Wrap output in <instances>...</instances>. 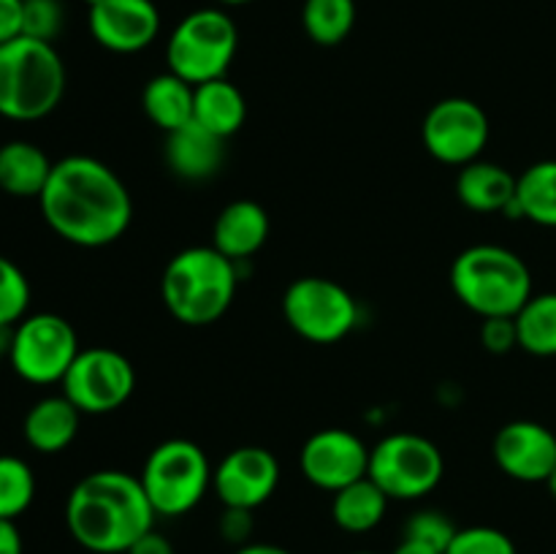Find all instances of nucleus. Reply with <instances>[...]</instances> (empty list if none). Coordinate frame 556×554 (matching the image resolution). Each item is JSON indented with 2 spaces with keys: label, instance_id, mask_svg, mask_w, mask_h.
Wrapping results in <instances>:
<instances>
[{
  "label": "nucleus",
  "instance_id": "f257e3e1",
  "mask_svg": "<svg viewBox=\"0 0 556 554\" xmlns=\"http://www.w3.org/2000/svg\"><path fill=\"white\" fill-rule=\"evenodd\" d=\"M47 226L79 248H103L128 231L134 199L112 166L90 155H68L49 174L38 196Z\"/></svg>",
  "mask_w": 556,
  "mask_h": 554
},
{
  "label": "nucleus",
  "instance_id": "f03ea898",
  "mask_svg": "<svg viewBox=\"0 0 556 554\" xmlns=\"http://www.w3.org/2000/svg\"><path fill=\"white\" fill-rule=\"evenodd\" d=\"M155 516L139 476L123 470L90 473L65 503L71 538L92 554H125L155 527Z\"/></svg>",
  "mask_w": 556,
  "mask_h": 554
},
{
  "label": "nucleus",
  "instance_id": "7ed1b4c3",
  "mask_svg": "<svg viewBox=\"0 0 556 554\" xmlns=\"http://www.w3.org/2000/svg\"><path fill=\"white\" fill-rule=\"evenodd\" d=\"M237 286V264L212 244H199L179 250L168 261L161 277V299L179 324L210 326L228 313Z\"/></svg>",
  "mask_w": 556,
  "mask_h": 554
},
{
  "label": "nucleus",
  "instance_id": "20e7f679",
  "mask_svg": "<svg viewBox=\"0 0 556 554\" xmlns=\"http://www.w3.org/2000/svg\"><path fill=\"white\" fill-rule=\"evenodd\" d=\"M65 63L54 43L20 36L0 43V117L33 123L60 106Z\"/></svg>",
  "mask_w": 556,
  "mask_h": 554
},
{
  "label": "nucleus",
  "instance_id": "39448f33",
  "mask_svg": "<svg viewBox=\"0 0 556 554\" xmlns=\"http://www.w3.org/2000/svg\"><path fill=\"white\" fill-rule=\"evenodd\" d=\"M451 288L481 318H514L532 297V275L519 253L503 244H472L451 266Z\"/></svg>",
  "mask_w": 556,
  "mask_h": 554
},
{
  "label": "nucleus",
  "instance_id": "423d86ee",
  "mask_svg": "<svg viewBox=\"0 0 556 554\" xmlns=\"http://www.w3.org/2000/svg\"><path fill=\"white\" fill-rule=\"evenodd\" d=\"M139 481L157 516H185L212 487V467L199 443L172 438L150 451Z\"/></svg>",
  "mask_w": 556,
  "mask_h": 554
},
{
  "label": "nucleus",
  "instance_id": "0eeeda50",
  "mask_svg": "<svg viewBox=\"0 0 556 554\" xmlns=\"http://www.w3.org/2000/svg\"><path fill=\"white\" fill-rule=\"evenodd\" d=\"M237 47L239 30L226 11H190L168 38V71L182 76L193 87L212 79H223L226 71L231 68V60L237 58Z\"/></svg>",
  "mask_w": 556,
  "mask_h": 554
},
{
  "label": "nucleus",
  "instance_id": "6e6552de",
  "mask_svg": "<svg viewBox=\"0 0 556 554\" xmlns=\"http://www.w3.org/2000/svg\"><path fill=\"white\" fill-rule=\"evenodd\" d=\"M282 315L302 340L334 345L345 340L358 320V304L345 286L329 277H299L282 297Z\"/></svg>",
  "mask_w": 556,
  "mask_h": 554
},
{
  "label": "nucleus",
  "instance_id": "1a4fd4ad",
  "mask_svg": "<svg viewBox=\"0 0 556 554\" xmlns=\"http://www.w3.org/2000/svg\"><path fill=\"white\" fill-rule=\"evenodd\" d=\"M445 473L443 454L429 438L416 432L386 435L369 449L367 476L389 500H421L438 489Z\"/></svg>",
  "mask_w": 556,
  "mask_h": 554
},
{
  "label": "nucleus",
  "instance_id": "9d476101",
  "mask_svg": "<svg viewBox=\"0 0 556 554\" xmlns=\"http://www.w3.org/2000/svg\"><path fill=\"white\" fill-rule=\"evenodd\" d=\"M74 326L58 313L25 315L9 340V362L22 380L36 386L60 383L79 356Z\"/></svg>",
  "mask_w": 556,
  "mask_h": 554
},
{
  "label": "nucleus",
  "instance_id": "9b49d317",
  "mask_svg": "<svg viewBox=\"0 0 556 554\" xmlns=\"http://www.w3.org/2000/svg\"><path fill=\"white\" fill-rule=\"evenodd\" d=\"M60 383L81 416H103L130 400L136 369L130 358L114 348H85Z\"/></svg>",
  "mask_w": 556,
  "mask_h": 554
},
{
  "label": "nucleus",
  "instance_id": "f8f14e48",
  "mask_svg": "<svg viewBox=\"0 0 556 554\" xmlns=\"http://www.w3.org/2000/svg\"><path fill=\"white\" fill-rule=\"evenodd\" d=\"M421 139L434 161L467 166L486 150L489 117L470 98H443L424 117Z\"/></svg>",
  "mask_w": 556,
  "mask_h": 554
},
{
  "label": "nucleus",
  "instance_id": "ddd939ff",
  "mask_svg": "<svg viewBox=\"0 0 556 554\" xmlns=\"http://www.w3.org/2000/svg\"><path fill=\"white\" fill-rule=\"evenodd\" d=\"M299 465H302L304 478L313 487L334 494L367 476L369 449L358 435L340 427H329L309 435L307 443L302 445V454H299Z\"/></svg>",
  "mask_w": 556,
  "mask_h": 554
},
{
  "label": "nucleus",
  "instance_id": "4468645a",
  "mask_svg": "<svg viewBox=\"0 0 556 554\" xmlns=\"http://www.w3.org/2000/svg\"><path fill=\"white\" fill-rule=\"evenodd\" d=\"M280 462L264 445H239L217 462L212 487L226 508L255 511L275 494Z\"/></svg>",
  "mask_w": 556,
  "mask_h": 554
},
{
  "label": "nucleus",
  "instance_id": "2eb2a0df",
  "mask_svg": "<svg viewBox=\"0 0 556 554\" xmlns=\"http://www.w3.org/2000/svg\"><path fill=\"white\" fill-rule=\"evenodd\" d=\"M492 454L500 470L514 481L546 483L556 467V435L543 424L519 418L500 429Z\"/></svg>",
  "mask_w": 556,
  "mask_h": 554
},
{
  "label": "nucleus",
  "instance_id": "dca6fc26",
  "mask_svg": "<svg viewBox=\"0 0 556 554\" xmlns=\"http://www.w3.org/2000/svg\"><path fill=\"white\" fill-rule=\"evenodd\" d=\"M90 33L109 52H141L161 33V11L152 0H96L90 3Z\"/></svg>",
  "mask_w": 556,
  "mask_h": 554
},
{
  "label": "nucleus",
  "instance_id": "f3484780",
  "mask_svg": "<svg viewBox=\"0 0 556 554\" xmlns=\"http://www.w3.org/2000/svg\"><path fill=\"white\" fill-rule=\"evenodd\" d=\"M223 141L226 139L190 119L182 128L166 134V147H163L166 166L172 168V174H177L179 179H188V182L215 177L223 166V158H226Z\"/></svg>",
  "mask_w": 556,
  "mask_h": 554
},
{
  "label": "nucleus",
  "instance_id": "a211bd4d",
  "mask_svg": "<svg viewBox=\"0 0 556 554\" xmlns=\"http://www.w3.org/2000/svg\"><path fill=\"white\" fill-rule=\"evenodd\" d=\"M269 239V215L258 201L239 199L220 210L212 226V248L233 264L258 253Z\"/></svg>",
  "mask_w": 556,
  "mask_h": 554
},
{
  "label": "nucleus",
  "instance_id": "6ab92c4d",
  "mask_svg": "<svg viewBox=\"0 0 556 554\" xmlns=\"http://www.w3.org/2000/svg\"><path fill=\"white\" fill-rule=\"evenodd\" d=\"M79 418L81 413L65 394L43 396L27 411L22 432H25L30 449L41 451V454H60L74 443L76 432H79Z\"/></svg>",
  "mask_w": 556,
  "mask_h": 554
},
{
  "label": "nucleus",
  "instance_id": "aec40b11",
  "mask_svg": "<svg viewBox=\"0 0 556 554\" xmlns=\"http://www.w3.org/2000/svg\"><path fill=\"white\" fill-rule=\"evenodd\" d=\"M516 179L500 163L489 161H472L467 166H462L459 177H456V196H459L462 204L472 212H505L510 206V201L516 199Z\"/></svg>",
  "mask_w": 556,
  "mask_h": 554
},
{
  "label": "nucleus",
  "instance_id": "412c9836",
  "mask_svg": "<svg viewBox=\"0 0 556 554\" xmlns=\"http://www.w3.org/2000/svg\"><path fill=\"white\" fill-rule=\"evenodd\" d=\"M54 163L33 141L0 144V190L16 199H38L43 193Z\"/></svg>",
  "mask_w": 556,
  "mask_h": 554
},
{
  "label": "nucleus",
  "instance_id": "4be33fe9",
  "mask_svg": "<svg viewBox=\"0 0 556 554\" xmlns=\"http://www.w3.org/2000/svg\"><path fill=\"white\" fill-rule=\"evenodd\" d=\"M244 117H248V103H244L242 90L226 76L195 87L193 119L215 136L220 139L233 136L244 125Z\"/></svg>",
  "mask_w": 556,
  "mask_h": 554
},
{
  "label": "nucleus",
  "instance_id": "5701e85b",
  "mask_svg": "<svg viewBox=\"0 0 556 554\" xmlns=\"http://www.w3.org/2000/svg\"><path fill=\"white\" fill-rule=\"evenodd\" d=\"M193 98L195 87L182 76L166 71L147 81L144 92H141V106L163 134H172L193 119Z\"/></svg>",
  "mask_w": 556,
  "mask_h": 554
},
{
  "label": "nucleus",
  "instance_id": "b1692460",
  "mask_svg": "<svg viewBox=\"0 0 556 554\" xmlns=\"http://www.w3.org/2000/svg\"><path fill=\"white\" fill-rule=\"evenodd\" d=\"M389 511V494L378 487L369 476L358 478L351 487L334 492L331 500V519L340 530L362 536L375 530Z\"/></svg>",
  "mask_w": 556,
  "mask_h": 554
},
{
  "label": "nucleus",
  "instance_id": "393cba45",
  "mask_svg": "<svg viewBox=\"0 0 556 554\" xmlns=\"http://www.w3.org/2000/svg\"><path fill=\"white\" fill-rule=\"evenodd\" d=\"M519 215L538 226L556 228V161H538L516 179Z\"/></svg>",
  "mask_w": 556,
  "mask_h": 554
},
{
  "label": "nucleus",
  "instance_id": "a878e982",
  "mask_svg": "<svg viewBox=\"0 0 556 554\" xmlns=\"http://www.w3.org/2000/svg\"><path fill=\"white\" fill-rule=\"evenodd\" d=\"M519 348L532 356H556V293H532L514 315Z\"/></svg>",
  "mask_w": 556,
  "mask_h": 554
},
{
  "label": "nucleus",
  "instance_id": "bb28decb",
  "mask_svg": "<svg viewBox=\"0 0 556 554\" xmlns=\"http://www.w3.org/2000/svg\"><path fill=\"white\" fill-rule=\"evenodd\" d=\"M302 25L315 43L337 47L351 36L356 25V3L353 0H304Z\"/></svg>",
  "mask_w": 556,
  "mask_h": 554
},
{
  "label": "nucleus",
  "instance_id": "cd10ccee",
  "mask_svg": "<svg viewBox=\"0 0 556 554\" xmlns=\"http://www.w3.org/2000/svg\"><path fill=\"white\" fill-rule=\"evenodd\" d=\"M36 498V476L30 465L20 456L0 454V519H11L25 514Z\"/></svg>",
  "mask_w": 556,
  "mask_h": 554
},
{
  "label": "nucleus",
  "instance_id": "c85d7f7f",
  "mask_svg": "<svg viewBox=\"0 0 556 554\" xmlns=\"http://www.w3.org/2000/svg\"><path fill=\"white\" fill-rule=\"evenodd\" d=\"M30 307V282L11 259L0 255V329L20 324Z\"/></svg>",
  "mask_w": 556,
  "mask_h": 554
},
{
  "label": "nucleus",
  "instance_id": "c756f323",
  "mask_svg": "<svg viewBox=\"0 0 556 554\" xmlns=\"http://www.w3.org/2000/svg\"><path fill=\"white\" fill-rule=\"evenodd\" d=\"M445 554H519L508 532L497 527H462L456 530L454 541L448 543Z\"/></svg>",
  "mask_w": 556,
  "mask_h": 554
},
{
  "label": "nucleus",
  "instance_id": "7c9ffc66",
  "mask_svg": "<svg viewBox=\"0 0 556 554\" xmlns=\"http://www.w3.org/2000/svg\"><path fill=\"white\" fill-rule=\"evenodd\" d=\"M456 530L459 527L443 514V511H434V508H424L416 511L410 519L405 521V530H402V538H410V541L418 543H427V546H434L438 552L445 554L448 543L454 541Z\"/></svg>",
  "mask_w": 556,
  "mask_h": 554
},
{
  "label": "nucleus",
  "instance_id": "2f4dec72",
  "mask_svg": "<svg viewBox=\"0 0 556 554\" xmlns=\"http://www.w3.org/2000/svg\"><path fill=\"white\" fill-rule=\"evenodd\" d=\"M60 27H63L60 0H25L22 3V36L52 43Z\"/></svg>",
  "mask_w": 556,
  "mask_h": 554
},
{
  "label": "nucleus",
  "instance_id": "473e14b6",
  "mask_svg": "<svg viewBox=\"0 0 556 554\" xmlns=\"http://www.w3.org/2000/svg\"><path fill=\"white\" fill-rule=\"evenodd\" d=\"M481 342L489 353H497V356L514 351V348L519 345V329H516V318H510V315L483 318Z\"/></svg>",
  "mask_w": 556,
  "mask_h": 554
},
{
  "label": "nucleus",
  "instance_id": "72a5a7b5",
  "mask_svg": "<svg viewBox=\"0 0 556 554\" xmlns=\"http://www.w3.org/2000/svg\"><path fill=\"white\" fill-rule=\"evenodd\" d=\"M220 536L231 546H248L253 536V511L248 508H223L220 516Z\"/></svg>",
  "mask_w": 556,
  "mask_h": 554
},
{
  "label": "nucleus",
  "instance_id": "f704fd0d",
  "mask_svg": "<svg viewBox=\"0 0 556 554\" xmlns=\"http://www.w3.org/2000/svg\"><path fill=\"white\" fill-rule=\"evenodd\" d=\"M22 3L25 0H0V43L22 36Z\"/></svg>",
  "mask_w": 556,
  "mask_h": 554
},
{
  "label": "nucleus",
  "instance_id": "c9c22d12",
  "mask_svg": "<svg viewBox=\"0 0 556 554\" xmlns=\"http://www.w3.org/2000/svg\"><path fill=\"white\" fill-rule=\"evenodd\" d=\"M125 554H174V546L163 532H157L155 527H152V530H147Z\"/></svg>",
  "mask_w": 556,
  "mask_h": 554
},
{
  "label": "nucleus",
  "instance_id": "e433bc0d",
  "mask_svg": "<svg viewBox=\"0 0 556 554\" xmlns=\"http://www.w3.org/2000/svg\"><path fill=\"white\" fill-rule=\"evenodd\" d=\"M0 554H22V536L11 519H0Z\"/></svg>",
  "mask_w": 556,
  "mask_h": 554
},
{
  "label": "nucleus",
  "instance_id": "4c0bfd02",
  "mask_svg": "<svg viewBox=\"0 0 556 554\" xmlns=\"http://www.w3.org/2000/svg\"><path fill=\"white\" fill-rule=\"evenodd\" d=\"M391 554H443V552H438L434 546H427V543H418V541H410V538H402V541L396 543V549Z\"/></svg>",
  "mask_w": 556,
  "mask_h": 554
},
{
  "label": "nucleus",
  "instance_id": "58836bf2",
  "mask_svg": "<svg viewBox=\"0 0 556 554\" xmlns=\"http://www.w3.org/2000/svg\"><path fill=\"white\" fill-rule=\"evenodd\" d=\"M233 554H291V552L282 546H277V543H253L250 541L248 546H239Z\"/></svg>",
  "mask_w": 556,
  "mask_h": 554
},
{
  "label": "nucleus",
  "instance_id": "ea45409f",
  "mask_svg": "<svg viewBox=\"0 0 556 554\" xmlns=\"http://www.w3.org/2000/svg\"><path fill=\"white\" fill-rule=\"evenodd\" d=\"M546 487H548V492H552V498L556 500V467L552 470V476L546 478Z\"/></svg>",
  "mask_w": 556,
  "mask_h": 554
},
{
  "label": "nucleus",
  "instance_id": "a19ab883",
  "mask_svg": "<svg viewBox=\"0 0 556 554\" xmlns=\"http://www.w3.org/2000/svg\"><path fill=\"white\" fill-rule=\"evenodd\" d=\"M5 351H9V342H5V331L0 329V358H3Z\"/></svg>",
  "mask_w": 556,
  "mask_h": 554
},
{
  "label": "nucleus",
  "instance_id": "79ce46f5",
  "mask_svg": "<svg viewBox=\"0 0 556 554\" xmlns=\"http://www.w3.org/2000/svg\"><path fill=\"white\" fill-rule=\"evenodd\" d=\"M220 3H228V5H242V3H250V0H220Z\"/></svg>",
  "mask_w": 556,
  "mask_h": 554
},
{
  "label": "nucleus",
  "instance_id": "37998d69",
  "mask_svg": "<svg viewBox=\"0 0 556 554\" xmlns=\"http://www.w3.org/2000/svg\"><path fill=\"white\" fill-rule=\"evenodd\" d=\"M356 554H375V552H356Z\"/></svg>",
  "mask_w": 556,
  "mask_h": 554
}]
</instances>
